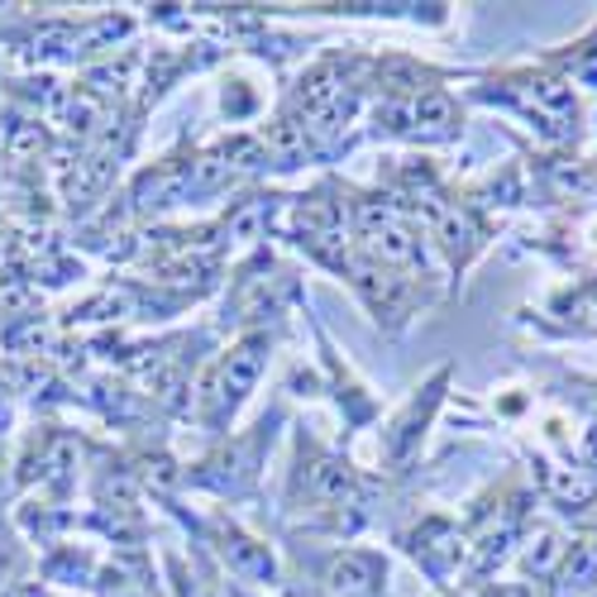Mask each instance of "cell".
I'll use <instances>...</instances> for the list:
<instances>
[{
  "mask_svg": "<svg viewBox=\"0 0 597 597\" xmlns=\"http://www.w3.org/2000/svg\"><path fill=\"white\" fill-rule=\"evenodd\" d=\"M258 364H263V340H248L240 344L230 358H225V373H220V387H225L230 401H240L248 393V383L258 378Z\"/></svg>",
  "mask_w": 597,
  "mask_h": 597,
  "instance_id": "6da1fadb",
  "label": "cell"
},
{
  "mask_svg": "<svg viewBox=\"0 0 597 597\" xmlns=\"http://www.w3.org/2000/svg\"><path fill=\"white\" fill-rule=\"evenodd\" d=\"M330 583H335L340 593H368L373 583H378V560H373V554H344V560L330 568Z\"/></svg>",
  "mask_w": 597,
  "mask_h": 597,
  "instance_id": "7a4b0ae2",
  "label": "cell"
},
{
  "mask_svg": "<svg viewBox=\"0 0 597 597\" xmlns=\"http://www.w3.org/2000/svg\"><path fill=\"white\" fill-rule=\"evenodd\" d=\"M350 488H354V478L344 464H321L311 478V493L321 497V502H340V497H350Z\"/></svg>",
  "mask_w": 597,
  "mask_h": 597,
  "instance_id": "3957f363",
  "label": "cell"
},
{
  "mask_svg": "<svg viewBox=\"0 0 597 597\" xmlns=\"http://www.w3.org/2000/svg\"><path fill=\"white\" fill-rule=\"evenodd\" d=\"M373 254L387 258V263H411L416 258V244L407 240V230L383 225V230H373Z\"/></svg>",
  "mask_w": 597,
  "mask_h": 597,
  "instance_id": "277c9868",
  "label": "cell"
},
{
  "mask_svg": "<svg viewBox=\"0 0 597 597\" xmlns=\"http://www.w3.org/2000/svg\"><path fill=\"white\" fill-rule=\"evenodd\" d=\"M268 148H273V154L277 158H297L301 154V148H307V139H301V130H297V124H291V120H283V124H277V130L268 134Z\"/></svg>",
  "mask_w": 597,
  "mask_h": 597,
  "instance_id": "5b68a950",
  "label": "cell"
},
{
  "mask_svg": "<svg viewBox=\"0 0 597 597\" xmlns=\"http://www.w3.org/2000/svg\"><path fill=\"white\" fill-rule=\"evenodd\" d=\"M411 120L416 124H450V101H444L440 91H425L421 101L411 106Z\"/></svg>",
  "mask_w": 597,
  "mask_h": 597,
  "instance_id": "8992f818",
  "label": "cell"
},
{
  "mask_svg": "<svg viewBox=\"0 0 597 597\" xmlns=\"http://www.w3.org/2000/svg\"><path fill=\"white\" fill-rule=\"evenodd\" d=\"M30 301H34L30 283H20V277L0 283V316H20V311H30Z\"/></svg>",
  "mask_w": 597,
  "mask_h": 597,
  "instance_id": "52a82bcc",
  "label": "cell"
},
{
  "mask_svg": "<svg viewBox=\"0 0 597 597\" xmlns=\"http://www.w3.org/2000/svg\"><path fill=\"white\" fill-rule=\"evenodd\" d=\"M96 115H101V101H96L91 91H77L73 101H67V120H73V130H81V134H87Z\"/></svg>",
  "mask_w": 597,
  "mask_h": 597,
  "instance_id": "ba28073f",
  "label": "cell"
},
{
  "mask_svg": "<svg viewBox=\"0 0 597 597\" xmlns=\"http://www.w3.org/2000/svg\"><path fill=\"white\" fill-rule=\"evenodd\" d=\"M258 225H263V201H248V206H240V211L230 215V234H234V240H254Z\"/></svg>",
  "mask_w": 597,
  "mask_h": 597,
  "instance_id": "9c48e42d",
  "label": "cell"
},
{
  "mask_svg": "<svg viewBox=\"0 0 597 597\" xmlns=\"http://www.w3.org/2000/svg\"><path fill=\"white\" fill-rule=\"evenodd\" d=\"M38 148H44L38 124H20V130L10 134V154H15V158H30V154H38Z\"/></svg>",
  "mask_w": 597,
  "mask_h": 597,
  "instance_id": "30bf717a",
  "label": "cell"
},
{
  "mask_svg": "<svg viewBox=\"0 0 597 597\" xmlns=\"http://www.w3.org/2000/svg\"><path fill=\"white\" fill-rule=\"evenodd\" d=\"M554 560V535L540 531V540H531V550H526V568H550Z\"/></svg>",
  "mask_w": 597,
  "mask_h": 597,
  "instance_id": "8fae6325",
  "label": "cell"
},
{
  "mask_svg": "<svg viewBox=\"0 0 597 597\" xmlns=\"http://www.w3.org/2000/svg\"><path fill=\"white\" fill-rule=\"evenodd\" d=\"M5 597H38V583H20V588H10Z\"/></svg>",
  "mask_w": 597,
  "mask_h": 597,
  "instance_id": "7c38bea8",
  "label": "cell"
},
{
  "mask_svg": "<svg viewBox=\"0 0 597 597\" xmlns=\"http://www.w3.org/2000/svg\"><path fill=\"white\" fill-rule=\"evenodd\" d=\"M588 460L597 464V430H593V435H588Z\"/></svg>",
  "mask_w": 597,
  "mask_h": 597,
  "instance_id": "4fadbf2b",
  "label": "cell"
},
{
  "mask_svg": "<svg viewBox=\"0 0 597 597\" xmlns=\"http://www.w3.org/2000/svg\"><path fill=\"white\" fill-rule=\"evenodd\" d=\"M5 416H10V407H5V397H0V425H5Z\"/></svg>",
  "mask_w": 597,
  "mask_h": 597,
  "instance_id": "5bb4252c",
  "label": "cell"
}]
</instances>
